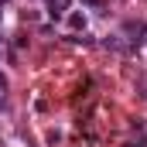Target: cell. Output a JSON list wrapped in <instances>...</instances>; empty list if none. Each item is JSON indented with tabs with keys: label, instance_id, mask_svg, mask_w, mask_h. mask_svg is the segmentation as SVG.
<instances>
[{
	"label": "cell",
	"instance_id": "obj_1",
	"mask_svg": "<svg viewBox=\"0 0 147 147\" xmlns=\"http://www.w3.org/2000/svg\"><path fill=\"white\" fill-rule=\"evenodd\" d=\"M65 7H69V0H51V3H48V14H51V17L58 21V17L65 14Z\"/></svg>",
	"mask_w": 147,
	"mask_h": 147
},
{
	"label": "cell",
	"instance_id": "obj_2",
	"mask_svg": "<svg viewBox=\"0 0 147 147\" xmlns=\"http://www.w3.org/2000/svg\"><path fill=\"white\" fill-rule=\"evenodd\" d=\"M69 24H72L75 31H82V28H86V17H82V14H72V17H69Z\"/></svg>",
	"mask_w": 147,
	"mask_h": 147
},
{
	"label": "cell",
	"instance_id": "obj_3",
	"mask_svg": "<svg viewBox=\"0 0 147 147\" xmlns=\"http://www.w3.org/2000/svg\"><path fill=\"white\" fill-rule=\"evenodd\" d=\"M3 92H7V79L0 75V96H3Z\"/></svg>",
	"mask_w": 147,
	"mask_h": 147
},
{
	"label": "cell",
	"instance_id": "obj_4",
	"mask_svg": "<svg viewBox=\"0 0 147 147\" xmlns=\"http://www.w3.org/2000/svg\"><path fill=\"white\" fill-rule=\"evenodd\" d=\"M130 147H147V140H140V144H130Z\"/></svg>",
	"mask_w": 147,
	"mask_h": 147
},
{
	"label": "cell",
	"instance_id": "obj_5",
	"mask_svg": "<svg viewBox=\"0 0 147 147\" xmlns=\"http://www.w3.org/2000/svg\"><path fill=\"white\" fill-rule=\"evenodd\" d=\"M86 3H89V7H96V3H99V0H86Z\"/></svg>",
	"mask_w": 147,
	"mask_h": 147
}]
</instances>
